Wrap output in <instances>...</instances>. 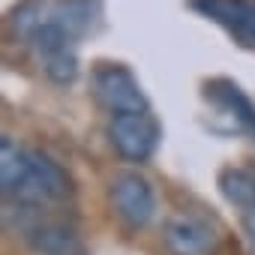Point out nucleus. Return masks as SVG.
Instances as JSON below:
<instances>
[{"instance_id": "nucleus-1", "label": "nucleus", "mask_w": 255, "mask_h": 255, "mask_svg": "<svg viewBox=\"0 0 255 255\" xmlns=\"http://www.w3.org/2000/svg\"><path fill=\"white\" fill-rule=\"evenodd\" d=\"M0 183H3L6 198L33 210L60 204L72 192L69 174L54 159L12 138L0 141Z\"/></svg>"}, {"instance_id": "nucleus-2", "label": "nucleus", "mask_w": 255, "mask_h": 255, "mask_svg": "<svg viewBox=\"0 0 255 255\" xmlns=\"http://www.w3.org/2000/svg\"><path fill=\"white\" fill-rule=\"evenodd\" d=\"M9 24L15 27V36L24 39V45L36 54L42 72L57 81L69 84L78 75V36L63 27L48 0H24V3L12 12Z\"/></svg>"}, {"instance_id": "nucleus-3", "label": "nucleus", "mask_w": 255, "mask_h": 255, "mask_svg": "<svg viewBox=\"0 0 255 255\" xmlns=\"http://www.w3.org/2000/svg\"><path fill=\"white\" fill-rule=\"evenodd\" d=\"M162 129L150 111H123L108 117V141L126 162H147L159 147Z\"/></svg>"}, {"instance_id": "nucleus-4", "label": "nucleus", "mask_w": 255, "mask_h": 255, "mask_svg": "<svg viewBox=\"0 0 255 255\" xmlns=\"http://www.w3.org/2000/svg\"><path fill=\"white\" fill-rule=\"evenodd\" d=\"M93 96L108 114H123V111H150V102L132 75L129 66L123 63H99L93 69Z\"/></svg>"}, {"instance_id": "nucleus-5", "label": "nucleus", "mask_w": 255, "mask_h": 255, "mask_svg": "<svg viewBox=\"0 0 255 255\" xmlns=\"http://www.w3.org/2000/svg\"><path fill=\"white\" fill-rule=\"evenodd\" d=\"M108 198H111V207H114L117 219L132 231L144 228L156 213V192H153L150 180L141 171L114 174L111 186H108Z\"/></svg>"}, {"instance_id": "nucleus-6", "label": "nucleus", "mask_w": 255, "mask_h": 255, "mask_svg": "<svg viewBox=\"0 0 255 255\" xmlns=\"http://www.w3.org/2000/svg\"><path fill=\"white\" fill-rule=\"evenodd\" d=\"M165 243L174 255H213L219 234L207 219L195 213H177L165 225Z\"/></svg>"}, {"instance_id": "nucleus-7", "label": "nucleus", "mask_w": 255, "mask_h": 255, "mask_svg": "<svg viewBox=\"0 0 255 255\" xmlns=\"http://www.w3.org/2000/svg\"><path fill=\"white\" fill-rule=\"evenodd\" d=\"M192 9L225 27L237 42L255 45V0H192Z\"/></svg>"}, {"instance_id": "nucleus-8", "label": "nucleus", "mask_w": 255, "mask_h": 255, "mask_svg": "<svg viewBox=\"0 0 255 255\" xmlns=\"http://www.w3.org/2000/svg\"><path fill=\"white\" fill-rule=\"evenodd\" d=\"M30 243L39 255H87L78 234L60 222H42L30 231Z\"/></svg>"}, {"instance_id": "nucleus-9", "label": "nucleus", "mask_w": 255, "mask_h": 255, "mask_svg": "<svg viewBox=\"0 0 255 255\" xmlns=\"http://www.w3.org/2000/svg\"><path fill=\"white\" fill-rule=\"evenodd\" d=\"M219 189L243 213L255 210V174L252 171H246V168H228V171H222L219 174Z\"/></svg>"}, {"instance_id": "nucleus-10", "label": "nucleus", "mask_w": 255, "mask_h": 255, "mask_svg": "<svg viewBox=\"0 0 255 255\" xmlns=\"http://www.w3.org/2000/svg\"><path fill=\"white\" fill-rule=\"evenodd\" d=\"M246 234H249V240H252V246H255V210L246 213Z\"/></svg>"}]
</instances>
